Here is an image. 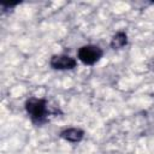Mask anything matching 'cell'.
<instances>
[{"mask_svg":"<svg viewBox=\"0 0 154 154\" xmlns=\"http://www.w3.org/2000/svg\"><path fill=\"white\" fill-rule=\"evenodd\" d=\"M126 43H128V36H126V34L123 32V31H119V32H117L113 36V38L111 41V47L113 49H120Z\"/></svg>","mask_w":154,"mask_h":154,"instance_id":"5b68a950","label":"cell"},{"mask_svg":"<svg viewBox=\"0 0 154 154\" xmlns=\"http://www.w3.org/2000/svg\"><path fill=\"white\" fill-rule=\"evenodd\" d=\"M76 59L66 54L53 55L49 60V65L55 70H71L76 67Z\"/></svg>","mask_w":154,"mask_h":154,"instance_id":"3957f363","label":"cell"},{"mask_svg":"<svg viewBox=\"0 0 154 154\" xmlns=\"http://www.w3.org/2000/svg\"><path fill=\"white\" fill-rule=\"evenodd\" d=\"M102 54H103L102 49L99 46H94V45L83 46L77 52L78 59L83 64H85V65H94L96 61L100 60V58L102 57Z\"/></svg>","mask_w":154,"mask_h":154,"instance_id":"7a4b0ae2","label":"cell"},{"mask_svg":"<svg viewBox=\"0 0 154 154\" xmlns=\"http://www.w3.org/2000/svg\"><path fill=\"white\" fill-rule=\"evenodd\" d=\"M84 136V131L77 128H70L60 132V137L69 142H79Z\"/></svg>","mask_w":154,"mask_h":154,"instance_id":"277c9868","label":"cell"},{"mask_svg":"<svg viewBox=\"0 0 154 154\" xmlns=\"http://www.w3.org/2000/svg\"><path fill=\"white\" fill-rule=\"evenodd\" d=\"M25 109L34 123L42 124L47 120L48 107H47V101L45 99H36V97L29 99L25 102Z\"/></svg>","mask_w":154,"mask_h":154,"instance_id":"6da1fadb","label":"cell"}]
</instances>
